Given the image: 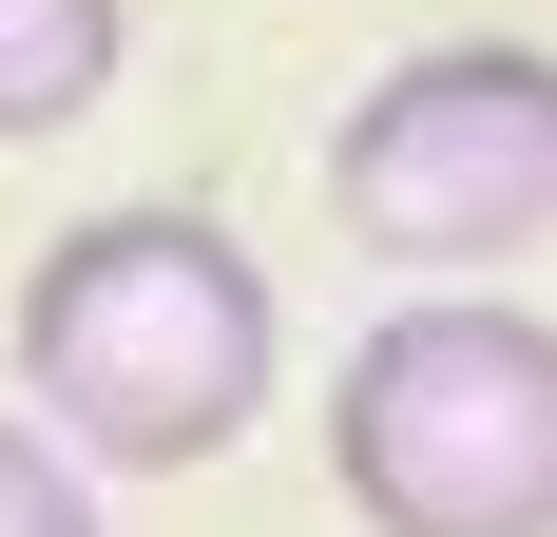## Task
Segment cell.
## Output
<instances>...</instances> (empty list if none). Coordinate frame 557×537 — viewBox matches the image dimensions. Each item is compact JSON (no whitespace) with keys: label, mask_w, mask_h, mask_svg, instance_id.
Listing matches in <instances>:
<instances>
[{"label":"cell","mask_w":557,"mask_h":537,"mask_svg":"<svg viewBox=\"0 0 557 537\" xmlns=\"http://www.w3.org/2000/svg\"><path fill=\"white\" fill-rule=\"evenodd\" d=\"M288 384V308L250 230H212L193 192H135V212H77L20 268V403H39L77 461L115 480H193L270 423Z\"/></svg>","instance_id":"1"},{"label":"cell","mask_w":557,"mask_h":537,"mask_svg":"<svg viewBox=\"0 0 557 537\" xmlns=\"http://www.w3.org/2000/svg\"><path fill=\"white\" fill-rule=\"evenodd\" d=\"M327 480L366 537H557V326L519 288H423L346 346Z\"/></svg>","instance_id":"2"},{"label":"cell","mask_w":557,"mask_h":537,"mask_svg":"<svg viewBox=\"0 0 557 537\" xmlns=\"http://www.w3.org/2000/svg\"><path fill=\"white\" fill-rule=\"evenodd\" d=\"M327 212L346 250L481 288L557 230V39H423L327 115Z\"/></svg>","instance_id":"3"},{"label":"cell","mask_w":557,"mask_h":537,"mask_svg":"<svg viewBox=\"0 0 557 537\" xmlns=\"http://www.w3.org/2000/svg\"><path fill=\"white\" fill-rule=\"evenodd\" d=\"M135 58V0H0V154L20 135H77Z\"/></svg>","instance_id":"4"},{"label":"cell","mask_w":557,"mask_h":537,"mask_svg":"<svg viewBox=\"0 0 557 537\" xmlns=\"http://www.w3.org/2000/svg\"><path fill=\"white\" fill-rule=\"evenodd\" d=\"M0 537H97V461L0 403Z\"/></svg>","instance_id":"5"}]
</instances>
